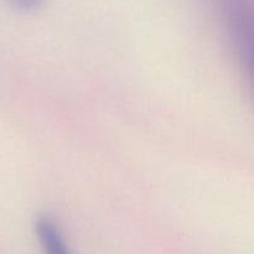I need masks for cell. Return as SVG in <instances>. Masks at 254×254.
I'll return each instance as SVG.
<instances>
[{"mask_svg": "<svg viewBox=\"0 0 254 254\" xmlns=\"http://www.w3.org/2000/svg\"><path fill=\"white\" fill-rule=\"evenodd\" d=\"M34 231L42 254H73L56 221L47 215L35 218Z\"/></svg>", "mask_w": 254, "mask_h": 254, "instance_id": "2", "label": "cell"}, {"mask_svg": "<svg viewBox=\"0 0 254 254\" xmlns=\"http://www.w3.org/2000/svg\"><path fill=\"white\" fill-rule=\"evenodd\" d=\"M222 12L232 49L245 71L251 76L253 51L251 6L246 0H222Z\"/></svg>", "mask_w": 254, "mask_h": 254, "instance_id": "1", "label": "cell"}, {"mask_svg": "<svg viewBox=\"0 0 254 254\" xmlns=\"http://www.w3.org/2000/svg\"><path fill=\"white\" fill-rule=\"evenodd\" d=\"M7 1L14 5V6L19 7V9L31 10L40 6L44 2V0H7Z\"/></svg>", "mask_w": 254, "mask_h": 254, "instance_id": "3", "label": "cell"}]
</instances>
